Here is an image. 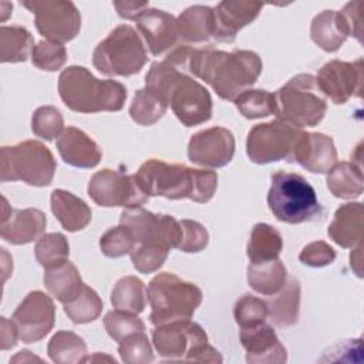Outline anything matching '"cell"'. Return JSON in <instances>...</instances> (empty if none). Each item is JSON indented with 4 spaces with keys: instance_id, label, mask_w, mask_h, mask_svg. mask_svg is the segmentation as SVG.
I'll return each mask as SVG.
<instances>
[{
    "instance_id": "obj_12",
    "label": "cell",
    "mask_w": 364,
    "mask_h": 364,
    "mask_svg": "<svg viewBox=\"0 0 364 364\" xmlns=\"http://www.w3.org/2000/svg\"><path fill=\"white\" fill-rule=\"evenodd\" d=\"M119 223L134 235L136 245H154L164 249L178 247L182 240V226L171 215H156L141 206L122 210Z\"/></svg>"
},
{
    "instance_id": "obj_13",
    "label": "cell",
    "mask_w": 364,
    "mask_h": 364,
    "mask_svg": "<svg viewBox=\"0 0 364 364\" xmlns=\"http://www.w3.org/2000/svg\"><path fill=\"white\" fill-rule=\"evenodd\" d=\"M88 196L104 208H138L148 202L136 175H127L122 171L102 169L95 172L87 188Z\"/></svg>"
},
{
    "instance_id": "obj_11",
    "label": "cell",
    "mask_w": 364,
    "mask_h": 364,
    "mask_svg": "<svg viewBox=\"0 0 364 364\" xmlns=\"http://www.w3.org/2000/svg\"><path fill=\"white\" fill-rule=\"evenodd\" d=\"M299 134V128L282 119L257 124L247 134L246 154L257 165L289 159Z\"/></svg>"
},
{
    "instance_id": "obj_53",
    "label": "cell",
    "mask_w": 364,
    "mask_h": 364,
    "mask_svg": "<svg viewBox=\"0 0 364 364\" xmlns=\"http://www.w3.org/2000/svg\"><path fill=\"white\" fill-rule=\"evenodd\" d=\"M361 250H363V245L360 243V245H357V247H355L357 257H355L353 253H351V256H350V266H351V269H354V272H355V274H357L358 277L363 276V269H361Z\"/></svg>"
},
{
    "instance_id": "obj_51",
    "label": "cell",
    "mask_w": 364,
    "mask_h": 364,
    "mask_svg": "<svg viewBox=\"0 0 364 364\" xmlns=\"http://www.w3.org/2000/svg\"><path fill=\"white\" fill-rule=\"evenodd\" d=\"M18 331L13 320H9L6 317L0 318V348L9 350L13 348L17 344Z\"/></svg>"
},
{
    "instance_id": "obj_35",
    "label": "cell",
    "mask_w": 364,
    "mask_h": 364,
    "mask_svg": "<svg viewBox=\"0 0 364 364\" xmlns=\"http://www.w3.org/2000/svg\"><path fill=\"white\" fill-rule=\"evenodd\" d=\"M145 284L135 276L121 277L111 293V303L115 309L139 314L145 309Z\"/></svg>"
},
{
    "instance_id": "obj_46",
    "label": "cell",
    "mask_w": 364,
    "mask_h": 364,
    "mask_svg": "<svg viewBox=\"0 0 364 364\" xmlns=\"http://www.w3.org/2000/svg\"><path fill=\"white\" fill-rule=\"evenodd\" d=\"M169 250L154 245H135L129 253L134 267L144 274L154 273L165 263Z\"/></svg>"
},
{
    "instance_id": "obj_24",
    "label": "cell",
    "mask_w": 364,
    "mask_h": 364,
    "mask_svg": "<svg viewBox=\"0 0 364 364\" xmlns=\"http://www.w3.org/2000/svg\"><path fill=\"white\" fill-rule=\"evenodd\" d=\"M364 208L360 202L341 205L328 226V236L338 246L353 249L363 240Z\"/></svg>"
},
{
    "instance_id": "obj_7",
    "label": "cell",
    "mask_w": 364,
    "mask_h": 364,
    "mask_svg": "<svg viewBox=\"0 0 364 364\" xmlns=\"http://www.w3.org/2000/svg\"><path fill=\"white\" fill-rule=\"evenodd\" d=\"M273 95L277 119L299 129L316 127L327 111L326 97L320 91L316 77L311 74L294 75Z\"/></svg>"
},
{
    "instance_id": "obj_2",
    "label": "cell",
    "mask_w": 364,
    "mask_h": 364,
    "mask_svg": "<svg viewBox=\"0 0 364 364\" xmlns=\"http://www.w3.org/2000/svg\"><path fill=\"white\" fill-rule=\"evenodd\" d=\"M145 88L156 94L185 127L200 125L212 117V97L196 80L169 60L152 63Z\"/></svg>"
},
{
    "instance_id": "obj_41",
    "label": "cell",
    "mask_w": 364,
    "mask_h": 364,
    "mask_svg": "<svg viewBox=\"0 0 364 364\" xmlns=\"http://www.w3.org/2000/svg\"><path fill=\"white\" fill-rule=\"evenodd\" d=\"M31 131L46 141H53L64 131V118L53 105H43L33 112Z\"/></svg>"
},
{
    "instance_id": "obj_33",
    "label": "cell",
    "mask_w": 364,
    "mask_h": 364,
    "mask_svg": "<svg viewBox=\"0 0 364 364\" xmlns=\"http://www.w3.org/2000/svg\"><path fill=\"white\" fill-rule=\"evenodd\" d=\"M34 38L21 26L0 27V60L1 63H21L33 53Z\"/></svg>"
},
{
    "instance_id": "obj_48",
    "label": "cell",
    "mask_w": 364,
    "mask_h": 364,
    "mask_svg": "<svg viewBox=\"0 0 364 364\" xmlns=\"http://www.w3.org/2000/svg\"><path fill=\"white\" fill-rule=\"evenodd\" d=\"M336 259V250L324 240H316L303 247L299 260L310 267H323L331 264Z\"/></svg>"
},
{
    "instance_id": "obj_6",
    "label": "cell",
    "mask_w": 364,
    "mask_h": 364,
    "mask_svg": "<svg viewBox=\"0 0 364 364\" xmlns=\"http://www.w3.org/2000/svg\"><path fill=\"white\" fill-rule=\"evenodd\" d=\"M146 296L151 306L149 321L154 326L189 320L203 299L196 284L168 272L156 274L149 282Z\"/></svg>"
},
{
    "instance_id": "obj_32",
    "label": "cell",
    "mask_w": 364,
    "mask_h": 364,
    "mask_svg": "<svg viewBox=\"0 0 364 364\" xmlns=\"http://www.w3.org/2000/svg\"><path fill=\"white\" fill-rule=\"evenodd\" d=\"M283 249V239L277 229L267 223H256L247 242L246 255L250 263H260L279 259Z\"/></svg>"
},
{
    "instance_id": "obj_49",
    "label": "cell",
    "mask_w": 364,
    "mask_h": 364,
    "mask_svg": "<svg viewBox=\"0 0 364 364\" xmlns=\"http://www.w3.org/2000/svg\"><path fill=\"white\" fill-rule=\"evenodd\" d=\"M363 343L361 338L355 340H343L337 344L331 346L327 351H324L320 361H333V363H344V361H361Z\"/></svg>"
},
{
    "instance_id": "obj_37",
    "label": "cell",
    "mask_w": 364,
    "mask_h": 364,
    "mask_svg": "<svg viewBox=\"0 0 364 364\" xmlns=\"http://www.w3.org/2000/svg\"><path fill=\"white\" fill-rule=\"evenodd\" d=\"M37 262L44 269L55 267L68 260L70 245L63 233H46L38 237L34 246Z\"/></svg>"
},
{
    "instance_id": "obj_39",
    "label": "cell",
    "mask_w": 364,
    "mask_h": 364,
    "mask_svg": "<svg viewBox=\"0 0 364 364\" xmlns=\"http://www.w3.org/2000/svg\"><path fill=\"white\" fill-rule=\"evenodd\" d=\"M239 112L247 119H257L274 114V95L266 90H246L235 98Z\"/></svg>"
},
{
    "instance_id": "obj_43",
    "label": "cell",
    "mask_w": 364,
    "mask_h": 364,
    "mask_svg": "<svg viewBox=\"0 0 364 364\" xmlns=\"http://www.w3.org/2000/svg\"><path fill=\"white\" fill-rule=\"evenodd\" d=\"M118 353L125 364H148L154 361L152 347L145 331L134 333L119 341Z\"/></svg>"
},
{
    "instance_id": "obj_5",
    "label": "cell",
    "mask_w": 364,
    "mask_h": 364,
    "mask_svg": "<svg viewBox=\"0 0 364 364\" xmlns=\"http://www.w3.org/2000/svg\"><path fill=\"white\" fill-rule=\"evenodd\" d=\"M267 205L277 220L290 225L311 222L323 215L314 188L294 172L279 171L272 175Z\"/></svg>"
},
{
    "instance_id": "obj_26",
    "label": "cell",
    "mask_w": 364,
    "mask_h": 364,
    "mask_svg": "<svg viewBox=\"0 0 364 364\" xmlns=\"http://www.w3.org/2000/svg\"><path fill=\"white\" fill-rule=\"evenodd\" d=\"M310 37L321 50L337 51L348 37V27L343 14L336 10L318 13L311 21Z\"/></svg>"
},
{
    "instance_id": "obj_52",
    "label": "cell",
    "mask_w": 364,
    "mask_h": 364,
    "mask_svg": "<svg viewBox=\"0 0 364 364\" xmlns=\"http://www.w3.org/2000/svg\"><path fill=\"white\" fill-rule=\"evenodd\" d=\"M118 16L127 20H135L145 9L149 7L148 1H114Z\"/></svg>"
},
{
    "instance_id": "obj_20",
    "label": "cell",
    "mask_w": 364,
    "mask_h": 364,
    "mask_svg": "<svg viewBox=\"0 0 364 364\" xmlns=\"http://www.w3.org/2000/svg\"><path fill=\"white\" fill-rule=\"evenodd\" d=\"M47 226L44 212L36 208L11 209L3 198L1 213V239L11 245H27L43 236Z\"/></svg>"
},
{
    "instance_id": "obj_40",
    "label": "cell",
    "mask_w": 364,
    "mask_h": 364,
    "mask_svg": "<svg viewBox=\"0 0 364 364\" xmlns=\"http://www.w3.org/2000/svg\"><path fill=\"white\" fill-rule=\"evenodd\" d=\"M104 326L108 336L118 343L134 333L145 331V323L138 317V314L118 309L105 314Z\"/></svg>"
},
{
    "instance_id": "obj_3",
    "label": "cell",
    "mask_w": 364,
    "mask_h": 364,
    "mask_svg": "<svg viewBox=\"0 0 364 364\" xmlns=\"http://www.w3.org/2000/svg\"><path fill=\"white\" fill-rule=\"evenodd\" d=\"M135 175L148 196H164L172 200L188 198L206 203L218 188V173L213 171L193 169L183 164H166L159 159L144 162Z\"/></svg>"
},
{
    "instance_id": "obj_42",
    "label": "cell",
    "mask_w": 364,
    "mask_h": 364,
    "mask_svg": "<svg viewBox=\"0 0 364 364\" xmlns=\"http://www.w3.org/2000/svg\"><path fill=\"white\" fill-rule=\"evenodd\" d=\"M136 242L132 232L125 225H118L107 230L100 239V249L104 256L115 259L129 255Z\"/></svg>"
},
{
    "instance_id": "obj_21",
    "label": "cell",
    "mask_w": 364,
    "mask_h": 364,
    "mask_svg": "<svg viewBox=\"0 0 364 364\" xmlns=\"http://www.w3.org/2000/svg\"><path fill=\"white\" fill-rule=\"evenodd\" d=\"M240 343L246 350V361L250 364H283L287 361L284 346L273 327L264 321L242 327Z\"/></svg>"
},
{
    "instance_id": "obj_25",
    "label": "cell",
    "mask_w": 364,
    "mask_h": 364,
    "mask_svg": "<svg viewBox=\"0 0 364 364\" xmlns=\"http://www.w3.org/2000/svg\"><path fill=\"white\" fill-rule=\"evenodd\" d=\"M51 212L60 225L68 232H78L91 222V208L74 193L55 189L51 193Z\"/></svg>"
},
{
    "instance_id": "obj_54",
    "label": "cell",
    "mask_w": 364,
    "mask_h": 364,
    "mask_svg": "<svg viewBox=\"0 0 364 364\" xmlns=\"http://www.w3.org/2000/svg\"><path fill=\"white\" fill-rule=\"evenodd\" d=\"M6 7H7V1H1V3H0V9H1V11H0V18H1V21H4V20L9 17V14H10V11H7Z\"/></svg>"
},
{
    "instance_id": "obj_19",
    "label": "cell",
    "mask_w": 364,
    "mask_h": 364,
    "mask_svg": "<svg viewBox=\"0 0 364 364\" xmlns=\"http://www.w3.org/2000/svg\"><path fill=\"white\" fill-rule=\"evenodd\" d=\"M263 4L247 0H223L213 7V34L212 37L220 43H233L237 33L250 24Z\"/></svg>"
},
{
    "instance_id": "obj_30",
    "label": "cell",
    "mask_w": 364,
    "mask_h": 364,
    "mask_svg": "<svg viewBox=\"0 0 364 364\" xmlns=\"http://www.w3.org/2000/svg\"><path fill=\"white\" fill-rule=\"evenodd\" d=\"M327 188L340 199H355L363 193V171L361 164L337 162L327 172Z\"/></svg>"
},
{
    "instance_id": "obj_9",
    "label": "cell",
    "mask_w": 364,
    "mask_h": 364,
    "mask_svg": "<svg viewBox=\"0 0 364 364\" xmlns=\"http://www.w3.org/2000/svg\"><path fill=\"white\" fill-rule=\"evenodd\" d=\"M55 159L40 141L27 139L11 146H1V182L23 181L31 186H47L55 173Z\"/></svg>"
},
{
    "instance_id": "obj_31",
    "label": "cell",
    "mask_w": 364,
    "mask_h": 364,
    "mask_svg": "<svg viewBox=\"0 0 364 364\" xmlns=\"http://www.w3.org/2000/svg\"><path fill=\"white\" fill-rule=\"evenodd\" d=\"M267 303V316L279 327H290L297 323L300 309V284L297 279H290L277 296Z\"/></svg>"
},
{
    "instance_id": "obj_15",
    "label": "cell",
    "mask_w": 364,
    "mask_h": 364,
    "mask_svg": "<svg viewBox=\"0 0 364 364\" xmlns=\"http://www.w3.org/2000/svg\"><path fill=\"white\" fill-rule=\"evenodd\" d=\"M14 321L18 338L23 343H37L43 340L54 327L55 306L50 296L40 290L30 291L14 310Z\"/></svg>"
},
{
    "instance_id": "obj_8",
    "label": "cell",
    "mask_w": 364,
    "mask_h": 364,
    "mask_svg": "<svg viewBox=\"0 0 364 364\" xmlns=\"http://www.w3.org/2000/svg\"><path fill=\"white\" fill-rule=\"evenodd\" d=\"M152 343L156 353L166 360L222 363L220 353L208 344L205 330L191 318L155 326Z\"/></svg>"
},
{
    "instance_id": "obj_23",
    "label": "cell",
    "mask_w": 364,
    "mask_h": 364,
    "mask_svg": "<svg viewBox=\"0 0 364 364\" xmlns=\"http://www.w3.org/2000/svg\"><path fill=\"white\" fill-rule=\"evenodd\" d=\"M55 145L63 161L75 168H94L102 158V152L97 142L75 127L64 128Z\"/></svg>"
},
{
    "instance_id": "obj_16",
    "label": "cell",
    "mask_w": 364,
    "mask_h": 364,
    "mask_svg": "<svg viewBox=\"0 0 364 364\" xmlns=\"http://www.w3.org/2000/svg\"><path fill=\"white\" fill-rule=\"evenodd\" d=\"M363 68V58L353 63L331 60L318 70L316 82L324 97L334 104H346L351 97H361Z\"/></svg>"
},
{
    "instance_id": "obj_44",
    "label": "cell",
    "mask_w": 364,
    "mask_h": 364,
    "mask_svg": "<svg viewBox=\"0 0 364 364\" xmlns=\"http://www.w3.org/2000/svg\"><path fill=\"white\" fill-rule=\"evenodd\" d=\"M67 61V50L63 44L43 40L38 41L31 53V63L43 71H57Z\"/></svg>"
},
{
    "instance_id": "obj_17",
    "label": "cell",
    "mask_w": 364,
    "mask_h": 364,
    "mask_svg": "<svg viewBox=\"0 0 364 364\" xmlns=\"http://www.w3.org/2000/svg\"><path fill=\"white\" fill-rule=\"evenodd\" d=\"M235 155V136L223 127H212L193 134L188 144L191 162L205 168H222Z\"/></svg>"
},
{
    "instance_id": "obj_36",
    "label": "cell",
    "mask_w": 364,
    "mask_h": 364,
    "mask_svg": "<svg viewBox=\"0 0 364 364\" xmlns=\"http://www.w3.org/2000/svg\"><path fill=\"white\" fill-rule=\"evenodd\" d=\"M168 105L148 88H141L135 92L129 105V115L138 125H154L166 112Z\"/></svg>"
},
{
    "instance_id": "obj_22",
    "label": "cell",
    "mask_w": 364,
    "mask_h": 364,
    "mask_svg": "<svg viewBox=\"0 0 364 364\" xmlns=\"http://www.w3.org/2000/svg\"><path fill=\"white\" fill-rule=\"evenodd\" d=\"M135 23L154 55L166 53L179 38L176 18L164 10L148 7L135 18Z\"/></svg>"
},
{
    "instance_id": "obj_1",
    "label": "cell",
    "mask_w": 364,
    "mask_h": 364,
    "mask_svg": "<svg viewBox=\"0 0 364 364\" xmlns=\"http://www.w3.org/2000/svg\"><path fill=\"white\" fill-rule=\"evenodd\" d=\"M262 68L260 57L250 50L228 53L213 48H193L189 60V73L209 84L226 101H235L237 95L249 90L257 81Z\"/></svg>"
},
{
    "instance_id": "obj_27",
    "label": "cell",
    "mask_w": 364,
    "mask_h": 364,
    "mask_svg": "<svg viewBox=\"0 0 364 364\" xmlns=\"http://www.w3.org/2000/svg\"><path fill=\"white\" fill-rule=\"evenodd\" d=\"M178 37L185 43H205L213 34V9L191 6L176 18Z\"/></svg>"
},
{
    "instance_id": "obj_38",
    "label": "cell",
    "mask_w": 364,
    "mask_h": 364,
    "mask_svg": "<svg viewBox=\"0 0 364 364\" xmlns=\"http://www.w3.org/2000/svg\"><path fill=\"white\" fill-rule=\"evenodd\" d=\"M64 311L75 324H85L97 320L102 311V300L98 293L84 284L80 294L64 304Z\"/></svg>"
},
{
    "instance_id": "obj_28",
    "label": "cell",
    "mask_w": 364,
    "mask_h": 364,
    "mask_svg": "<svg viewBox=\"0 0 364 364\" xmlns=\"http://www.w3.org/2000/svg\"><path fill=\"white\" fill-rule=\"evenodd\" d=\"M44 286L54 299L65 304L80 294L84 283L75 264L67 260L55 267L46 269Z\"/></svg>"
},
{
    "instance_id": "obj_50",
    "label": "cell",
    "mask_w": 364,
    "mask_h": 364,
    "mask_svg": "<svg viewBox=\"0 0 364 364\" xmlns=\"http://www.w3.org/2000/svg\"><path fill=\"white\" fill-rule=\"evenodd\" d=\"M340 13L347 23L348 36H353L358 43H363V3L350 1Z\"/></svg>"
},
{
    "instance_id": "obj_10",
    "label": "cell",
    "mask_w": 364,
    "mask_h": 364,
    "mask_svg": "<svg viewBox=\"0 0 364 364\" xmlns=\"http://www.w3.org/2000/svg\"><path fill=\"white\" fill-rule=\"evenodd\" d=\"M146 60L142 40L128 24L115 27L92 53L94 67L101 74L111 77L134 75L144 68Z\"/></svg>"
},
{
    "instance_id": "obj_29",
    "label": "cell",
    "mask_w": 364,
    "mask_h": 364,
    "mask_svg": "<svg viewBox=\"0 0 364 364\" xmlns=\"http://www.w3.org/2000/svg\"><path fill=\"white\" fill-rule=\"evenodd\" d=\"M287 282V269L279 260H267L260 263H249L247 283L263 296H274Z\"/></svg>"
},
{
    "instance_id": "obj_18",
    "label": "cell",
    "mask_w": 364,
    "mask_h": 364,
    "mask_svg": "<svg viewBox=\"0 0 364 364\" xmlns=\"http://www.w3.org/2000/svg\"><path fill=\"white\" fill-rule=\"evenodd\" d=\"M287 161L313 173H327L337 164V149L331 136L300 131Z\"/></svg>"
},
{
    "instance_id": "obj_14",
    "label": "cell",
    "mask_w": 364,
    "mask_h": 364,
    "mask_svg": "<svg viewBox=\"0 0 364 364\" xmlns=\"http://www.w3.org/2000/svg\"><path fill=\"white\" fill-rule=\"evenodd\" d=\"M36 17L38 33L48 41L67 43L80 31L81 14L73 1L64 0H31L21 1Z\"/></svg>"
},
{
    "instance_id": "obj_34",
    "label": "cell",
    "mask_w": 364,
    "mask_h": 364,
    "mask_svg": "<svg viewBox=\"0 0 364 364\" xmlns=\"http://www.w3.org/2000/svg\"><path fill=\"white\" fill-rule=\"evenodd\" d=\"M47 353L51 361L57 364L82 363L87 355V344L78 334L73 331H57L47 346Z\"/></svg>"
},
{
    "instance_id": "obj_4",
    "label": "cell",
    "mask_w": 364,
    "mask_h": 364,
    "mask_svg": "<svg viewBox=\"0 0 364 364\" xmlns=\"http://www.w3.org/2000/svg\"><path fill=\"white\" fill-rule=\"evenodd\" d=\"M58 94L63 102L75 112L121 111L127 100V88L114 80H98L81 65H70L60 74Z\"/></svg>"
},
{
    "instance_id": "obj_45",
    "label": "cell",
    "mask_w": 364,
    "mask_h": 364,
    "mask_svg": "<svg viewBox=\"0 0 364 364\" xmlns=\"http://www.w3.org/2000/svg\"><path fill=\"white\" fill-rule=\"evenodd\" d=\"M233 316L240 328L263 323L267 317V303L252 294H243L235 303Z\"/></svg>"
},
{
    "instance_id": "obj_47",
    "label": "cell",
    "mask_w": 364,
    "mask_h": 364,
    "mask_svg": "<svg viewBox=\"0 0 364 364\" xmlns=\"http://www.w3.org/2000/svg\"><path fill=\"white\" fill-rule=\"evenodd\" d=\"M179 222L182 226V240L178 249L185 253H198L203 250L209 242L208 230L196 220L182 219Z\"/></svg>"
}]
</instances>
